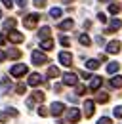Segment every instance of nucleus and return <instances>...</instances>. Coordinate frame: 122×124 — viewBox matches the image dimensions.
<instances>
[{
    "mask_svg": "<svg viewBox=\"0 0 122 124\" xmlns=\"http://www.w3.org/2000/svg\"><path fill=\"white\" fill-rule=\"evenodd\" d=\"M38 19H40L38 14H29V16L23 19V25H25L27 29H34V27H36V23H38Z\"/></svg>",
    "mask_w": 122,
    "mask_h": 124,
    "instance_id": "obj_1",
    "label": "nucleus"
},
{
    "mask_svg": "<svg viewBox=\"0 0 122 124\" xmlns=\"http://www.w3.org/2000/svg\"><path fill=\"white\" fill-rule=\"evenodd\" d=\"M25 73H27V65H23V63L14 65V67L10 69V75H12V77H15V78H17V77H23Z\"/></svg>",
    "mask_w": 122,
    "mask_h": 124,
    "instance_id": "obj_2",
    "label": "nucleus"
},
{
    "mask_svg": "<svg viewBox=\"0 0 122 124\" xmlns=\"http://www.w3.org/2000/svg\"><path fill=\"white\" fill-rule=\"evenodd\" d=\"M67 120L73 122V124H76L78 120H80V111H78L76 107H71L69 111H67Z\"/></svg>",
    "mask_w": 122,
    "mask_h": 124,
    "instance_id": "obj_3",
    "label": "nucleus"
},
{
    "mask_svg": "<svg viewBox=\"0 0 122 124\" xmlns=\"http://www.w3.org/2000/svg\"><path fill=\"white\" fill-rule=\"evenodd\" d=\"M46 61H48L46 54L38 52V50H34V52H32V65H42V63H46Z\"/></svg>",
    "mask_w": 122,
    "mask_h": 124,
    "instance_id": "obj_4",
    "label": "nucleus"
},
{
    "mask_svg": "<svg viewBox=\"0 0 122 124\" xmlns=\"http://www.w3.org/2000/svg\"><path fill=\"white\" fill-rule=\"evenodd\" d=\"M63 111H65V105L59 103V101H53V103H52V107H50V113H52L53 116H61V115H63Z\"/></svg>",
    "mask_w": 122,
    "mask_h": 124,
    "instance_id": "obj_5",
    "label": "nucleus"
},
{
    "mask_svg": "<svg viewBox=\"0 0 122 124\" xmlns=\"http://www.w3.org/2000/svg\"><path fill=\"white\" fill-rule=\"evenodd\" d=\"M63 84H65V86H75L76 84V75L75 73H63Z\"/></svg>",
    "mask_w": 122,
    "mask_h": 124,
    "instance_id": "obj_6",
    "label": "nucleus"
},
{
    "mask_svg": "<svg viewBox=\"0 0 122 124\" xmlns=\"http://www.w3.org/2000/svg\"><path fill=\"white\" fill-rule=\"evenodd\" d=\"M120 48H122V44L118 40H111V42L107 44V52H109V54H118Z\"/></svg>",
    "mask_w": 122,
    "mask_h": 124,
    "instance_id": "obj_7",
    "label": "nucleus"
},
{
    "mask_svg": "<svg viewBox=\"0 0 122 124\" xmlns=\"http://www.w3.org/2000/svg\"><path fill=\"white\" fill-rule=\"evenodd\" d=\"M8 38H10L14 44H19V42H23V40H25V36H23V34H21L19 31H10Z\"/></svg>",
    "mask_w": 122,
    "mask_h": 124,
    "instance_id": "obj_8",
    "label": "nucleus"
},
{
    "mask_svg": "<svg viewBox=\"0 0 122 124\" xmlns=\"http://www.w3.org/2000/svg\"><path fill=\"white\" fill-rule=\"evenodd\" d=\"M71 61H73V55H71L69 52H61L59 54V63L61 65H71Z\"/></svg>",
    "mask_w": 122,
    "mask_h": 124,
    "instance_id": "obj_9",
    "label": "nucleus"
},
{
    "mask_svg": "<svg viewBox=\"0 0 122 124\" xmlns=\"http://www.w3.org/2000/svg\"><path fill=\"white\" fill-rule=\"evenodd\" d=\"M84 115H86L88 118L93 115V101H92V99H86V101H84Z\"/></svg>",
    "mask_w": 122,
    "mask_h": 124,
    "instance_id": "obj_10",
    "label": "nucleus"
},
{
    "mask_svg": "<svg viewBox=\"0 0 122 124\" xmlns=\"http://www.w3.org/2000/svg\"><path fill=\"white\" fill-rule=\"evenodd\" d=\"M120 27H122V21L118 19V17H114V19H111V27L107 29V34H109V32H113V31H118Z\"/></svg>",
    "mask_w": 122,
    "mask_h": 124,
    "instance_id": "obj_11",
    "label": "nucleus"
},
{
    "mask_svg": "<svg viewBox=\"0 0 122 124\" xmlns=\"http://www.w3.org/2000/svg\"><path fill=\"white\" fill-rule=\"evenodd\" d=\"M40 82H42V75H38V73L29 75V84H30V86H38Z\"/></svg>",
    "mask_w": 122,
    "mask_h": 124,
    "instance_id": "obj_12",
    "label": "nucleus"
},
{
    "mask_svg": "<svg viewBox=\"0 0 122 124\" xmlns=\"http://www.w3.org/2000/svg\"><path fill=\"white\" fill-rule=\"evenodd\" d=\"M92 82H90V90H99V86L103 84V78H99V77H93V78H90Z\"/></svg>",
    "mask_w": 122,
    "mask_h": 124,
    "instance_id": "obj_13",
    "label": "nucleus"
},
{
    "mask_svg": "<svg viewBox=\"0 0 122 124\" xmlns=\"http://www.w3.org/2000/svg\"><path fill=\"white\" fill-rule=\"evenodd\" d=\"M118 69H120V63H116V61H111L109 65H107V73H109V75L118 73Z\"/></svg>",
    "mask_w": 122,
    "mask_h": 124,
    "instance_id": "obj_14",
    "label": "nucleus"
},
{
    "mask_svg": "<svg viewBox=\"0 0 122 124\" xmlns=\"http://www.w3.org/2000/svg\"><path fill=\"white\" fill-rule=\"evenodd\" d=\"M73 25H75V21H73V19H63V21L59 23V29L67 31V29H73Z\"/></svg>",
    "mask_w": 122,
    "mask_h": 124,
    "instance_id": "obj_15",
    "label": "nucleus"
},
{
    "mask_svg": "<svg viewBox=\"0 0 122 124\" xmlns=\"http://www.w3.org/2000/svg\"><path fill=\"white\" fill-rule=\"evenodd\" d=\"M52 48H53V40L52 38H46V40L40 42V50H52Z\"/></svg>",
    "mask_w": 122,
    "mask_h": 124,
    "instance_id": "obj_16",
    "label": "nucleus"
},
{
    "mask_svg": "<svg viewBox=\"0 0 122 124\" xmlns=\"http://www.w3.org/2000/svg\"><path fill=\"white\" fill-rule=\"evenodd\" d=\"M8 57H10V59H19V57H21V50H17V48H12V50L8 52Z\"/></svg>",
    "mask_w": 122,
    "mask_h": 124,
    "instance_id": "obj_17",
    "label": "nucleus"
},
{
    "mask_svg": "<svg viewBox=\"0 0 122 124\" xmlns=\"http://www.w3.org/2000/svg\"><path fill=\"white\" fill-rule=\"evenodd\" d=\"M95 101H97V103H107V101H109V93L99 92L97 95H95Z\"/></svg>",
    "mask_w": 122,
    "mask_h": 124,
    "instance_id": "obj_18",
    "label": "nucleus"
},
{
    "mask_svg": "<svg viewBox=\"0 0 122 124\" xmlns=\"http://www.w3.org/2000/svg\"><path fill=\"white\" fill-rule=\"evenodd\" d=\"M111 86H113V88H122V77H118V75L113 77L111 78Z\"/></svg>",
    "mask_w": 122,
    "mask_h": 124,
    "instance_id": "obj_19",
    "label": "nucleus"
},
{
    "mask_svg": "<svg viewBox=\"0 0 122 124\" xmlns=\"http://www.w3.org/2000/svg\"><path fill=\"white\" fill-rule=\"evenodd\" d=\"M97 67H99V61H97V59H88V61H86V69H90V71L97 69Z\"/></svg>",
    "mask_w": 122,
    "mask_h": 124,
    "instance_id": "obj_20",
    "label": "nucleus"
},
{
    "mask_svg": "<svg viewBox=\"0 0 122 124\" xmlns=\"http://www.w3.org/2000/svg\"><path fill=\"white\" fill-rule=\"evenodd\" d=\"M61 14H63V10H61V8H52V10H50V17H53V19L61 17Z\"/></svg>",
    "mask_w": 122,
    "mask_h": 124,
    "instance_id": "obj_21",
    "label": "nucleus"
},
{
    "mask_svg": "<svg viewBox=\"0 0 122 124\" xmlns=\"http://www.w3.org/2000/svg\"><path fill=\"white\" fill-rule=\"evenodd\" d=\"M78 40H80V44H82V46H90L92 44V40H90V36H88V34H80V38H78Z\"/></svg>",
    "mask_w": 122,
    "mask_h": 124,
    "instance_id": "obj_22",
    "label": "nucleus"
},
{
    "mask_svg": "<svg viewBox=\"0 0 122 124\" xmlns=\"http://www.w3.org/2000/svg\"><path fill=\"white\" fill-rule=\"evenodd\" d=\"M38 36H40L42 40H46V38L50 36V27H42V29L38 31Z\"/></svg>",
    "mask_w": 122,
    "mask_h": 124,
    "instance_id": "obj_23",
    "label": "nucleus"
},
{
    "mask_svg": "<svg viewBox=\"0 0 122 124\" xmlns=\"http://www.w3.org/2000/svg\"><path fill=\"white\" fill-rule=\"evenodd\" d=\"M48 77L50 78L59 77V69H57V67H50V69H48Z\"/></svg>",
    "mask_w": 122,
    "mask_h": 124,
    "instance_id": "obj_24",
    "label": "nucleus"
},
{
    "mask_svg": "<svg viewBox=\"0 0 122 124\" xmlns=\"http://www.w3.org/2000/svg\"><path fill=\"white\" fill-rule=\"evenodd\" d=\"M109 12H111L113 16H116V14L120 12V4H111V6H109Z\"/></svg>",
    "mask_w": 122,
    "mask_h": 124,
    "instance_id": "obj_25",
    "label": "nucleus"
},
{
    "mask_svg": "<svg viewBox=\"0 0 122 124\" xmlns=\"http://www.w3.org/2000/svg\"><path fill=\"white\" fill-rule=\"evenodd\" d=\"M32 99L38 101V103H42V101H44V93H42V92H34V93H32Z\"/></svg>",
    "mask_w": 122,
    "mask_h": 124,
    "instance_id": "obj_26",
    "label": "nucleus"
},
{
    "mask_svg": "<svg viewBox=\"0 0 122 124\" xmlns=\"http://www.w3.org/2000/svg\"><path fill=\"white\" fill-rule=\"evenodd\" d=\"M15 27V19H8V21H4V29H12L14 31Z\"/></svg>",
    "mask_w": 122,
    "mask_h": 124,
    "instance_id": "obj_27",
    "label": "nucleus"
},
{
    "mask_svg": "<svg viewBox=\"0 0 122 124\" xmlns=\"http://www.w3.org/2000/svg\"><path fill=\"white\" fill-rule=\"evenodd\" d=\"M113 113H114V116H118V118H122V105H118V107L113 109Z\"/></svg>",
    "mask_w": 122,
    "mask_h": 124,
    "instance_id": "obj_28",
    "label": "nucleus"
},
{
    "mask_svg": "<svg viewBox=\"0 0 122 124\" xmlns=\"http://www.w3.org/2000/svg\"><path fill=\"white\" fill-rule=\"evenodd\" d=\"M84 92H86V86H82V84H76V95H82Z\"/></svg>",
    "mask_w": 122,
    "mask_h": 124,
    "instance_id": "obj_29",
    "label": "nucleus"
},
{
    "mask_svg": "<svg viewBox=\"0 0 122 124\" xmlns=\"http://www.w3.org/2000/svg\"><path fill=\"white\" fill-rule=\"evenodd\" d=\"M59 42L63 44V46H71V38H67V36H61Z\"/></svg>",
    "mask_w": 122,
    "mask_h": 124,
    "instance_id": "obj_30",
    "label": "nucleus"
},
{
    "mask_svg": "<svg viewBox=\"0 0 122 124\" xmlns=\"http://www.w3.org/2000/svg\"><path fill=\"white\" fill-rule=\"evenodd\" d=\"M8 120V113L6 111H0V122H6Z\"/></svg>",
    "mask_w": 122,
    "mask_h": 124,
    "instance_id": "obj_31",
    "label": "nucleus"
},
{
    "mask_svg": "<svg viewBox=\"0 0 122 124\" xmlns=\"http://www.w3.org/2000/svg\"><path fill=\"white\" fill-rule=\"evenodd\" d=\"M97 124H111V118H107V116H101V118L97 120Z\"/></svg>",
    "mask_w": 122,
    "mask_h": 124,
    "instance_id": "obj_32",
    "label": "nucleus"
},
{
    "mask_svg": "<svg viewBox=\"0 0 122 124\" xmlns=\"http://www.w3.org/2000/svg\"><path fill=\"white\" fill-rule=\"evenodd\" d=\"M15 90H17V93H25L27 88H25V84H17V88H15Z\"/></svg>",
    "mask_w": 122,
    "mask_h": 124,
    "instance_id": "obj_33",
    "label": "nucleus"
},
{
    "mask_svg": "<svg viewBox=\"0 0 122 124\" xmlns=\"http://www.w3.org/2000/svg\"><path fill=\"white\" fill-rule=\"evenodd\" d=\"M46 0H34V6H36V8H44L46 4H44Z\"/></svg>",
    "mask_w": 122,
    "mask_h": 124,
    "instance_id": "obj_34",
    "label": "nucleus"
},
{
    "mask_svg": "<svg viewBox=\"0 0 122 124\" xmlns=\"http://www.w3.org/2000/svg\"><path fill=\"white\" fill-rule=\"evenodd\" d=\"M38 115H40V116H46V115H48V111H46V109L40 105V107H38Z\"/></svg>",
    "mask_w": 122,
    "mask_h": 124,
    "instance_id": "obj_35",
    "label": "nucleus"
},
{
    "mask_svg": "<svg viewBox=\"0 0 122 124\" xmlns=\"http://www.w3.org/2000/svg\"><path fill=\"white\" fill-rule=\"evenodd\" d=\"M6 40H8V34H4V32H0V46H2V44H4Z\"/></svg>",
    "mask_w": 122,
    "mask_h": 124,
    "instance_id": "obj_36",
    "label": "nucleus"
},
{
    "mask_svg": "<svg viewBox=\"0 0 122 124\" xmlns=\"http://www.w3.org/2000/svg\"><path fill=\"white\" fill-rule=\"evenodd\" d=\"M95 42H97V44H99V46H101V44H105V38H103V36H101V34H99V36H97V38H95Z\"/></svg>",
    "mask_w": 122,
    "mask_h": 124,
    "instance_id": "obj_37",
    "label": "nucleus"
},
{
    "mask_svg": "<svg viewBox=\"0 0 122 124\" xmlns=\"http://www.w3.org/2000/svg\"><path fill=\"white\" fill-rule=\"evenodd\" d=\"M15 2H17L19 8H25V6H27V0H15Z\"/></svg>",
    "mask_w": 122,
    "mask_h": 124,
    "instance_id": "obj_38",
    "label": "nucleus"
},
{
    "mask_svg": "<svg viewBox=\"0 0 122 124\" xmlns=\"http://www.w3.org/2000/svg\"><path fill=\"white\" fill-rule=\"evenodd\" d=\"M2 2H4L6 8H12V6H14V0H2Z\"/></svg>",
    "mask_w": 122,
    "mask_h": 124,
    "instance_id": "obj_39",
    "label": "nucleus"
},
{
    "mask_svg": "<svg viewBox=\"0 0 122 124\" xmlns=\"http://www.w3.org/2000/svg\"><path fill=\"white\" fill-rule=\"evenodd\" d=\"M80 77L84 78V80H88V78H90V73H88V71H82V73H80Z\"/></svg>",
    "mask_w": 122,
    "mask_h": 124,
    "instance_id": "obj_40",
    "label": "nucleus"
},
{
    "mask_svg": "<svg viewBox=\"0 0 122 124\" xmlns=\"http://www.w3.org/2000/svg\"><path fill=\"white\" fill-rule=\"evenodd\" d=\"M97 19L101 21V23H105L107 21V17H105V14H97Z\"/></svg>",
    "mask_w": 122,
    "mask_h": 124,
    "instance_id": "obj_41",
    "label": "nucleus"
},
{
    "mask_svg": "<svg viewBox=\"0 0 122 124\" xmlns=\"http://www.w3.org/2000/svg\"><path fill=\"white\" fill-rule=\"evenodd\" d=\"M6 57H8V54H6V52H2V50H0V63L4 61V59H6Z\"/></svg>",
    "mask_w": 122,
    "mask_h": 124,
    "instance_id": "obj_42",
    "label": "nucleus"
},
{
    "mask_svg": "<svg viewBox=\"0 0 122 124\" xmlns=\"http://www.w3.org/2000/svg\"><path fill=\"white\" fill-rule=\"evenodd\" d=\"M8 113H10V115H12V116H17V111H15L14 107H12V109H8Z\"/></svg>",
    "mask_w": 122,
    "mask_h": 124,
    "instance_id": "obj_43",
    "label": "nucleus"
},
{
    "mask_svg": "<svg viewBox=\"0 0 122 124\" xmlns=\"http://www.w3.org/2000/svg\"><path fill=\"white\" fill-rule=\"evenodd\" d=\"M99 2H101V4H105V2H111V0H99Z\"/></svg>",
    "mask_w": 122,
    "mask_h": 124,
    "instance_id": "obj_44",
    "label": "nucleus"
},
{
    "mask_svg": "<svg viewBox=\"0 0 122 124\" xmlns=\"http://www.w3.org/2000/svg\"><path fill=\"white\" fill-rule=\"evenodd\" d=\"M63 2H65V4H69V2H73V0H63Z\"/></svg>",
    "mask_w": 122,
    "mask_h": 124,
    "instance_id": "obj_45",
    "label": "nucleus"
},
{
    "mask_svg": "<svg viewBox=\"0 0 122 124\" xmlns=\"http://www.w3.org/2000/svg\"><path fill=\"white\" fill-rule=\"evenodd\" d=\"M0 17H2V12H0Z\"/></svg>",
    "mask_w": 122,
    "mask_h": 124,
    "instance_id": "obj_46",
    "label": "nucleus"
}]
</instances>
